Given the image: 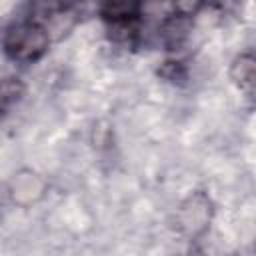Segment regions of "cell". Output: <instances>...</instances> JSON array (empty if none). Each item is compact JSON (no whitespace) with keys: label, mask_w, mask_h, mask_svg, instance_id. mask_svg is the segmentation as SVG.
<instances>
[{"label":"cell","mask_w":256,"mask_h":256,"mask_svg":"<svg viewBox=\"0 0 256 256\" xmlns=\"http://www.w3.org/2000/svg\"><path fill=\"white\" fill-rule=\"evenodd\" d=\"M42 192H44V182L32 172H20L10 182L12 200L18 204H24V206L38 200L42 196Z\"/></svg>","instance_id":"cell-3"},{"label":"cell","mask_w":256,"mask_h":256,"mask_svg":"<svg viewBox=\"0 0 256 256\" xmlns=\"http://www.w3.org/2000/svg\"><path fill=\"white\" fill-rule=\"evenodd\" d=\"M158 74L162 78L170 80V82H182V80H186V68L182 66V62H176V60H166L160 66Z\"/></svg>","instance_id":"cell-6"},{"label":"cell","mask_w":256,"mask_h":256,"mask_svg":"<svg viewBox=\"0 0 256 256\" xmlns=\"http://www.w3.org/2000/svg\"><path fill=\"white\" fill-rule=\"evenodd\" d=\"M214 6H218V8H226V6H230V4H234V0H210Z\"/></svg>","instance_id":"cell-8"},{"label":"cell","mask_w":256,"mask_h":256,"mask_svg":"<svg viewBox=\"0 0 256 256\" xmlns=\"http://www.w3.org/2000/svg\"><path fill=\"white\" fill-rule=\"evenodd\" d=\"M230 80L240 90L256 88V54H240L230 64Z\"/></svg>","instance_id":"cell-4"},{"label":"cell","mask_w":256,"mask_h":256,"mask_svg":"<svg viewBox=\"0 0 256 256\" xmlns=\"http://www.w3.org/2000/svg\"><path fill=\"white\" fill-rule=\"evenodd\" d=\"M212 218V202L204 192H192L176 212V228L188 236L196 238L204 234L210 226Z\"/></svg>","instance_id":"cell-2"},{"label":"cell","mask_w":256,"mask_h":256,"mask_svg":"<svg viewBox=\"0 0 256 256\" xmlns=\"http://www.w3.org/2000/svg\"><path fill=\"white\" fill-rule=\"evenodd\" d=\"M206 0H172V6H174V12L178 16H184V18H190L194 14H198V10L204 6Z\"/></svg>","instance_id":"cell-7"},{"label":"cell","mask_w":256,"mask_h":256,"mask_svg":"<svg viewBox=\"0 0 256 256\" xmlns=\"http://www.w3.org/2000/svg\"><path fill=\"white\" fill-rule=\"evenodd\" d=\"M50 44V32L46 26L36 22L12 24L4 36V50L16 62L38 60Z\"/></svg>","instance_id":"cell-1"},{"label":"cell","mask_w":256,"mask_h":256,"mask_svg":"<svg viewBox=\"0 0 256 256\" xmlns=\"http://www.w3.org/2000/svg\"><path fill=\"white\" fill-rule=\"evenodd\" d=\"M22 92H24V86H22V82L18 78L4 80V84H2V110L6 112L10 108V104L18 102Z\"/></svg>","instance_id":"cell-5"}]
</instances>
